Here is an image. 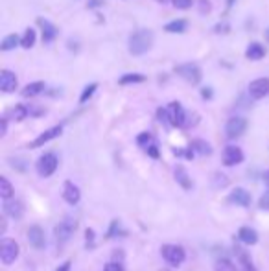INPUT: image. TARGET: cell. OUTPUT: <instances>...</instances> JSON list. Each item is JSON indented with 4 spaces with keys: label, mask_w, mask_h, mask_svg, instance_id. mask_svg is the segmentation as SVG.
Masks as SVG:
<instances>
[{
    "label": "cell",
    "mask_w": 269,
    "mask_h": 271,
    "mask_svg": "<svg viewBox=\"0 0 269 271\" xmlns=\"http://www.w3.org/2000/svg\"><path fill=\"white\" fill-rule=\"evenodd\" d=\"M153 39L151 30H137L129 37V52L133 56H142L153 46Z\"/></svg>",
    "instance_id": "6da1fadb"
},
{
    "label": "cell",
    "mask_w": 269,
    "mask_h": 271,
    "mask_svg": "<svg viewBox=\"0 0 269 271\" xmlns=\"http://www.w3.org/2000/svg\"><path fill=\"white\" fill-rule=\"evenodd\" d=\"M76 225H78V220H76V218H72V216H65V218H63V221H59V223H57L56 230H54L57 246L63 247L66 242L70 240L72 235H74V230H76Z\"/></svg>",
    "instance_id": "7a4b0ae2"
},
{
    "label": "cell",
    "mask_w": 269,
    "mask_h": 271,
    "mask_svg": "<svg viewBox=\"0 0 269 271\" xmlns=\"http://www.w3.org/2000/svg\"><path fill=\"white\" fill-rule=\"evenodd\" d=\"M161 253H163L164 260L172 267H179L184 262V258H186V253H184L183 247L175 246V244H166V246H163Z\"/></svg>",
    "instance_id": "3957f363"
},
{
    "label": "cell",
    "mask_w": 269,
    "mask_h": 271,
    "mask_svg": "<svg viewBox=\"0 0 269 271\" xmlns=\"http://www.w3.org/2000/svg\"><path fill=\"white\" fill-rule=\"evenodd\" d=\"M19 256V244L13 238H2L0 240V258L2 264L10 266L15 262V258Z\"/></svg>",
    "instance_id": "277c9868"
},
{
    "label": "cell",
    "mask_w": 269,
    "mask_h": 271,
    "mask_svg": "<svg viewBox=\"0 0 269 271\" xmlns=\"http://www.w3.org/2000/svg\"><path fill=\"white\" fill-rule=\"evenodd\" d=\"M57 164H59V159H57L56 153H52V151L50 153H45L37 161V172H39L41 177H50L57 170Z\"/></svg>",
    "instance_id": "5b68a950"
},
{
    "label": "cell",
    "mask_w": 269,
    "mask_h": 271,
    "mask_svg": "<svg viewBox=\"0 0 269 271\" xmlns=\"http://www.w3.org/2000/svg\"><path fill=\"white\" fill-rule=\"evenodd\" d=\"M175 72L183 78L184 82L192 83V85H198V83L201 82V78H203L201 68H199L196 63H184V65H179V67H175Z\"/></svg>",
    "instance_id": "8992f818"
},
{
    "label": "cell",
    "mask_w": 269,
    "mask_h": 271,
    "mask_svg": "<svg viewBox=\"0 0 269 271\" xmlns=\"http://www.w3.org/2000/svg\"><path fill=\"white\" fill-rule=\"evenodd\" d=\"M245 131H247V120L242 117L228 118L227 124H225V135H227V138H230V140L242 137Z\"/></svg>",
    "instance_id": "52a82bcc"
},
{
    "label": "cell",
    "mask_w": 269,
    "mask_h": 271,
    "mask_svg": "<svg viewBox=\"0 0 269 271\" xmlns=\"http://www.w3.org/2000/svg\"><path fill=\"white\" fill-rule=\"evenodd\" d=\"M166 109H168V117H170V126H175V128H184V126H188L186 113H184V109L181 103L172 102Z\"/></svg>",
    "instance_id": "ba28073f"
},
{
    "label": "cell",
    "mask_w": 269,
    "mask_h": 271,
    "mask_svg": "<svg viewBox=\"0 0 269 271\" xmlns=\"http://www.w3.org/2000/svg\"><path fill=\"white\" fill-rule=\"evenodd\" d=\"M249 94L253 100H262L269 96V78H258L249 83Z\"/></svg>",
    "instance_id": "9c48e42d"
},
{
    "label": "cell",
    "mask_w": 269,
    "mask_h": 271,
    "mask_svg": "<svg viewBox=\"0 0 269 271\" xmlns=\"http://www.w3.org/2000/svg\"><path fill=\"white\" fill-rule=\"evenodd\" d=\"M225 166H236L244 161V151L238 146H227L223 149V157H221Z\"/></svg>",
    "instance_id": "30bf717a"
},
{
    "label": "cell",
    "mask_w": 269,
    "mask_h": 271,
    "mask_svg": "<svg viewBox=\"0 0 269 271\" xmlns=\"http://www.w3.org/2000/svg\"><path fill=\"white\" fill-rule=\"evenodd\" d=\"M80 198H82V192H80L76 184L72 183V181H65L63 183V200L68 205H78L80 203Z\"/></svg>",
    "instance_id": "8fae6325"
},
{
    "label": "cell",
    "mask_w": 269,
    "mask_h": 271,
    "mask_svg": "<svg viewBox=\"0 0 269 271\" xmlns=\"http://www.w3.org/2000/svg\"><path fill=\"white\" fill-rule=\"evenodd\" d=\"M63 133V128L61 126H54V128L46 129L45 133H41L39 137L33 140V142L30 144V148H39V146H43V144H46L48 140H54L56 137H59V135Z\"/></svg>",
    "instance_id": "7c38bea8"
},
{
    "label": "cell",
    "mask_w": 269,
    "mask_h": 271,
    "mask_svg": "<svg viewBox=\"0 0 269 271\" xmlns=\"http://www.w3.org/2000/svg\"><path fill=\"white\" fill-rule=\"evenodd\" d=\"M28 240L35 249H43L46 246V238H45V230L39 225H31L28 229Z\"/></svg>",
    "instance_id": "4fadbf2b"
},
{
    "label": "cell",
    "mask_w": 269,
    "mask_h": 271,
    "mask_svg": "<svg viewBox=\"0 0 269 271\" xmlns=\"http://www.w3.org/2000/svg\"><path fill=\"white\" fill-rule=\"evenodd\" d=\"M0 89H2L4 92L17 91V76L11 70L0 72Z\"/></svg>",
    "instance_id": "5bb4252c"
},
{
    "label": "cell",
    "mask_w": 269,
    "mask_h": 271,
    "mask_svg": "<svg viewBox=\"0 0 269 271\" xmlns=\"http://www.w3.org/2000/svg\"><path fill=\"white\" fill-rule=\"evenodd\" d=\"M228 201L233 205H238V207H249L251 205V194L244 188H234L228 196Z\"/></svg>",
    "instance_id": "9a60e30c"
},
{
    "label": "cell",
    "mask_w": 269,
    "mask_h": 271,
    "mask_svg": "<svg viewBox=\"0 0 269 271\" xmlns=\"http://www.w3.org/2000/svg\"><path fill=\"white\" fill-rule=\"evenodd\" d=\"M4 212H6V216H10V218H13V220H19V218H22L24 207H22L21 201H17V200H6V203H4Z\"/></svg>",
    "instance_id": "2e32d148"
},
{
    "label": "cell",
    "mask_w": 269,
    "mask_h": 271,
    "mask_svg": "<svg viewBox=\"0 0 269 271\" xmlns=\"http://www.w3.org/2000/svg\"><path fill=\"white\" fill-rule=\"evenodd\" d=\"M37 24L41 26V30H43V41H45V43H52L54 39H56V35H57L56 26L50 24V22L45 21V19H37Z\"/></svg>",
    "instance_id": "e0dca14e"
},
{
    "label": "cell",
    "mask_w": 269,
    "mask_h": 271,
    "mask_svg": "<svg viewBox=\"0 0 269 271\" xmlns=\"http://www.w3.org/2000/svg\"><path fill=\"white\" fill-rule=\"evenodd\" d=\"M265 56V46H262L260 43H251L245 50V57L251 59V61H258Z\"/></svg>",
    "instance_id": "ac0fdd59"
},
{
    "label": "cell",
    "mask_w": 269,
    "mask_h": 271,
    "mask_svg": "<svg viewBox=\"0 0 269 271\" xmlns=\"http://www.w3.org/2000/svg\"><path fill=\"white\" fill-rule=\"evenodd\" d=\"M238 238H240V242H244L245 246H254V244L258 242L256 230L251 229V227H242V229L238 230Z\"/></svg>",
    "instance_id": "d6986e66"
},
{
    "label": "cell",
    "mask_w": 269,
    "mask_h": 271,
    "mask_svg": "<svg viewBox=\"0 0 269 271\" xmlns=\"http://www.w3.org/2000/svg\"><path fill=\"white\" fill-rule=\"evenodd\" d=\"M173 175H175V181H177V183L181 184L184 190L192 188V179L188 177L186 170H184L183 166H177V168H175V174H173Z\"/></svg>",
    "instance_id": "ffe728a7"
},
{
    "label": "cell",
    "mask_w": 269,
    "mask_h": 271,
    "mask_svg": "<svg viewBox=\"0 0 269 271\" xmlns=\"http://www.w3.org/2000/svg\"><path fill=\"white\" fill-rule=\"evenodd\" d=\"M43 91H45V83H43V82H33V83H30V85H26V87L22 89V96H24V98H33V96H37V94H41Z\"/></svg>",
    "instance_id": "44dd1931"
},
{
    "label": "cell",
    "mask_w": 269,
    "mask_h": 271,
    "mask_svg": "<svg viewBox=\"0 0 269 271\" xmlns=\"http://www.w3.org/2000/svg\"><path fill=\"white\" fill-rule=\"evenodd\" d=\"M186 28H188V22L184 21V19H177V21L168 22V24L164 26V30H166L168 33H183V31H186Z\"/></svg>",
    "instance_id": "7402d4cb"
},
{
    "label": "cell",
    "mask_w": 269,
    "mask_h": 271,
    "mask_svg": "<svg viewBox=\"0 0 269 271\" xmlns=\"http://www.w3.org/2000/svg\"><path fill=\"white\" fill-rule=\"evenodd\" d=\"M192 149L196 151V153H199V155H210V153H212V148H210V144L205 142V140H201V138L194 140V142H192Z\"/></svg>",
    "instance_id": "603a6c76"
},
{
    "label": "cell",
    "mask_w": 269,
    "mask_h": 271,
    "mask_svg": "<svg viewBox=\"0 0 269 271\" xmlns=\"http://www.w3.org/2000/svg\"><path fill=\"white\" fill-rule=\"evenodd\" d=\"M35 39H37L35 30H33V28H28V30L24 31V35H22V39H21V46L22 48H31V46L35 45Z\"/></svg>",
    "instance_id": "cb8c5ba5"
},
{
    "label": "cell",
    "mask_w": 269,
    "mask_h": 271,
    "mask_svg": "<svg viewBox=\"0 0 269 271\" xmlns=\"http://www.w3.org/2000/svg\"><path fill=\"white\" fill-rule=\"evenodd\" d=\"M28 114H30V109L26 107V105H15V107L11 109V118H13L15 122H21V120H24Z\"/></svg>",
    "instance_id": "d4e9b609"
},
{
    "label": "cell",
    "mask_w": 269,
    "mask_h": 271,
    "mask_svg": "<svg viewBox=\"0 0 269 271\" xmlns=\"http://www.w3.org/2000/svg\"><path fill=\"white\" fill-rule=\"evenodd\" d=\"M240 256V264H242V267H244V271H256V267H254V264L251 262V256L245 253V251L238 249L236 251Z\"/></svg>",
    "instance_id": "484cf974"
},
{
    "label": "cell",
    "mask_w": 269,
    "mask_h": 271,
    "mask_svg": "<svg viewBox=\"0 0 269 271\" xmlns=\"http://www.w3.org/2000/svg\"><path fill=\"white\" fill-rule=\"evenodd\" d=\"M21 43V39L15 35V33H11V35H8V37H4V41H2V45H0V48L4 52H10V50H13L17 45Z\"/></svg>",
    "instance_id": "4316f807"
},
{
    "label": "cell",
    "mask_w": 269,
    "mask_h": 271,
    "mask_svg": "<svg viewBox=\"0 0 269 271\" xmlns=\"http://www.w3.org/2000/svg\"><path fill=\"white\" fill-rule=\"evenodd\" d=\"M0 196H2L4 200H10L11 196H13V186H11V183L6 179V177L0 179Z\"/></svg>",
    "instance_id": "83f0119b"
},
{
    "label": "cell",
    "mask_w": 269,
    "mask_h": 271,
    "mask_svg": "<svg viewBox=\"0 0 269 271\" xmlns=\"http://www.w3.org/2000/svg\"><path fill=\"white\" fill-rule=\"evenodd\" d=\"M146 78L142 76V74H124L120 80H118V83L120 85H127V83H142Z\"/></svg>",
    "instance_id": "f1b7e54d"
},
{
    "label": "cell",
    "mask_w": 269,
    "mask_h": 271,
    "mask_svg": "<svg viewBox=\"0 0 269 271\" xmlns=\"http://www.w3.org/2000/svg\"><path fill=\"white\" fill-rule=\"evenodd\" d=\"M214 271H238V269H236V266L228 258H219L216 262V266H214Z\"/></svg>",
    "instance_id": "f546056e"
},
{
    "label": "cell",
    "mask_w": 269,
    "mask_h": 271,
    "mask_svg": "<svg viewBox=\"0 0 269 271\" xmlns=\"http://www.w3.org/2000/svg\"><path fill=\"white\" fill-rule=\"evenodd\" d=\"M137 142H138V146H142L144 149H147L151 144H155L153 142V137L149 133H140L138 135V138H137Z\"/></svg>",
    "instance_id": "4dcf8cb0"
},
{
    "label": "cell",
    "mask_w": 269,
    "mask_h": 271,
    "mask_svg": "<svg viewBox=\"0 0 269 271\" xmlns=\"http://www.w3.org/2000/svg\"><path fill=\"white\" fill-rule=\"evenodd\" d=\"M96 89H98V85H96V83H91V85H87V87L83 89L82 96H80V102H82V103H85L87 100H89V98H91L92 94H94V91H96Z\"/></svg>",
    "instance_id": "1f68e13d"
},
{
    "label": "cell",
    "mask_w": 269,
    "mask_h": 271,
    "mask_svg": "<svg viewBox=\"0 0 269 271\" xmlns=\"http://www.w3.org/2000/svg\"><path fill=\"white\" fill-rule=\"evenodd\" d=\"M173 153L179 155V157H184V159H194V149H192V146H190L188 149H175Z\"/></svg>",
    "instance_id": "d6a6232c"
},
{
    "label": "cell",
    "mask_w": 269,
    "mask_h": 271,
    "mask_svg": "<svg viewBox=\"0 0 269 271\" xmlns=\"http://www.w3.org/2000/svg\"><path fill=\"white\" fill-rule=\"evenodd\" d=\"M172 2L177 10H188L192 6V0H172Z\"/></svg>",
    "instance_id": "836d02e7"
},
{
    "label": "cell",
    "mask_w": 269,
    "mask_h": 271,
    "mask_svg": "<svg viewBox=\"0 0 269 271\" xmlns=\"http://www.w3.org/2000/svg\"><path fill=\"white\" fill-rule=\"evenodd\" d=\"M85 238H87V247H94V230L87 229Z\"/></svg>",
    "instance_id": "e575fe53"
},
{
    "label": "cell",
    "mask_w": 269,
    "mask_h": 271,
    "mask_svg": "<svg viewBox=\"0 0 269 271\" xmlns=\"http://www.w3.org/2000/svg\"><path fill=\"white\" fill-rule=\"evenodd\" d=\"M258 207L262 210H269V194H265V196H262V198H260Z\"/></svg>",
    "instance_id": "d590c367"
},
{
    "label": "cell",
    "mask_w": 269,
    "mask_h": 271,
    "mask_svg": "<svg viewBox=\"0 0 269 271\" xmlns=\"http://www.w3.org/2000/svg\"><path fill=\"white\" fill-rule=\"evenodd\" d=\"M146 151H147V155H149V157L159 159V149H157V144H151V146H149V148H147Z\"/></svg>",
    "instance_id": "8d00e7d4"
},
{
    "label": "cell",
    "mask_w": 269,
    "mask_h": 271,
    "mask_svg": "<svg viewBox=\"0 0 269 271\" xmlns=\"http://www.w3.org/2000/svg\"><path fill=\"white\" fill-rule=\"evenodd\" d=\"M117 227H118V221H112V223H111V229H109V233L105 235V238H112V236H117V235H118Z\"/></svg>",
    "instance_id": "74e56055"
},
{
    "label": "cell",
    "mask_w": 269,
    "mask_h": 271,
    "mask_svg": "<svg viewBox=\"0 0 269 271\" xmlns=\"http://www.w3.org/2000/svg\"><path fill=\"white\" fill-rule=\"evenodd\" d=\"M103 271H124V267L120 264H117V262H111V264H107Z\"/></svg>",
    "instance_id": "f35d334b"
},
{
    "label": "cell",
    "mask_w": 269,
    "mask_h": 271,
    "mask_svg": "<svg viewBox=\"0 0 269 271\" xmlns=\"http://www.w3.org/2000/svg\"><path fill=\"white\" fill-rule=\"evenodd\" d=\"M68 269H70V262H65L63 266L57 267V271H68Z\"/></svg>",
    "instance_id": "ab89813d"
},
{
    "label": "cell",
    "mask_w": 269,
    "mask_h": 271,
    "mask_svg": "<svg viewBox=\"0 0 269 271\" xmlns=\"http://www.w3.org/2000/svg\"><path fill=\"white\" fill-rule=\"evenodd\" d=\"M6 129H8V120L4 118V120H2V131H0V135H2V137L6 135Z\"/></svg>",
    "instance_id": "60d3db41"
},
{
    "label": "cell",
    "mask_w": 269,
    "mask_h": 271,
    "mask_svg": "<svg viewBox=\"0 0 269 271\" xmlns=\"http://www.w3.org/2000/svg\"><path fill=\"white\" fill-rule=\"evenodd\" d=\"M201 94H203V98H210V96H212L210 89H203V92H201Z\"/></svg>",
    "instance_id": "b9f144b4"
},
{
    "label": "cell",
    "mask_w": 269,
    "mask_h": 271,
    "mask_svg": "<svg viewBox=\"0 0 269 271\" xmlns=\"http://www.w3.org/2000/svg\"><path fill=\"white\" fill-rule=\"evenodd\" d=\"M264 183H265V186H267V190H269V170L264 174Z\"/></svg>",
    "instance_id": "7bdbcfd3"
},
{
    "label": "cell",
    "mask_w": 269,
    "mask_h": 271,
    "mask_svg": "<svg viewBox=\"0 0 269 271\" xmlns=\"http://www.w3.org/2000/svg\"><path fill=\"white\" fill-rule=\"evenodd\" d=\"M265 39H267V41H269V30L265 31Z\"/></svg>",
    "instance_id": "ee69618b"
},
{
    "label": "cell",
    "mask_w": 269,
    "mask_h": 271,
    "mask_svg": "<svg viewBox=\"0 0 269 271\" xmlns=\"http://www.w3.org/2000/svg\"><path fill=\"white\" fill-rule=\"evenodd\" d=\"M234 4V0H228V6H233Z\"/></svg>",
    "instance_id": "f6af8a7d"
},
{
    "label": "cell",
    "mask_w": 269,
    "mask_h": 271,
    "mask_svg": "<svg viewBox=\"0 0 269 271\" xmlns=\"http://www.w3.org/2000/svg\"><path fill=\"white\" fill-rule=\"evenodd\" d=\"M157 2H161V4H164V2H168V0H157Z\"/></svg>",
    "instance_id": "bcb514c9"
}]
</instances>
